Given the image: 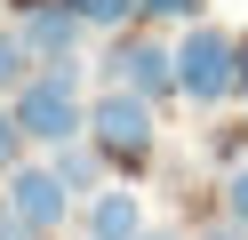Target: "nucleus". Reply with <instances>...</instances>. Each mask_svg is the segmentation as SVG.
<instances>
[{
	"label": "nucleus",
	"mask_w": 248,
	"mask_h": 240,
	"mask_svg": "<svg viewBox=\"0 0 248 240\" xmlns=\"http://www.w3.org/2000/svg\"><path fill=\"white\" fill-rule=\"evenodd\" d=\"M0 168H8V176L24 168V128H16V104H0Z\"/></svg>",
	"instance_id": "11"
},
{
	"label": "nucleus",
	"mask_w": 248,
	"mask_h": 240,
	"mask_svg": "<svg viewBox=\"0 0 248 240\" xmlns=\"http://www.w3.org/2000/svg\"><path fill=\"white\" fill-rule=\"evenodd\" d=\"M0 208H8L16 224H32V232H56V224H64V208H72V192H64V176H56V168H16Z\"/></svg>",
	"instance_id": "5"
},
{
	"label": "nucleus",
	"mask_w": 248,
	"mask_h": 240,
	"mask_svg": "<svg viewBox=\"0 0 248 240\" xmlns=\"http://www.w3.org/2000/svg\"><path fill=\"white\" fill-rule=\"evenodd\" d=\"M224 208H232V224H240V232H248V160H240V168H232V184H224Z\"/></svg>",
	"instance_id": "12"
},
{
	"label": "nucleus",
	"mask_w": 248,
	"mask_h": 240,
	"mask_svg": "<svg viewBox=\"0 0 248 240\" xmlns=\"http://www.w3.org/2000/svg\"><path fill=\"white\" fill-rule=\"evenodd\" d=\"M248 80V48L232 40L224 24H192L176 48V88L192 96V104H224L232 88Z\"/></svg>",
	"instance_id": "2"
},
{
	"label": "nucleus",
	"mask_w": 248,
	"mask_h": 240,
	"mask_svg": "<svg viewBox=\"0 0 248 240\" xmlns=\"http://www.w3.org/2000/svg\"><path fill=\"white\" fill-rule=\"evenodd\" d=\"M16 40L32 48L40 64H72V40H80V16H72V0H32V8L16 16Z\"/></svg>",
	"instance_id": "6"
},
{
	"label": "nucleus",
	"mask_w": 248,
	"mask_h": 240,
	"mask_svg": "<svg viewBox=\"0 0 248 240\" xmlns=\"http://www.w3.org/2000/svg\"><path fill=\"white\" fill-rule=\"evenodd\" d=\"M0 240H40V232H32V224H16L8 208H0Z\"/></svg>",
	"instance_id": "14"
},
{
	"label": "nucleus",
	"mask_w": 248,
	"mask_h": 240,
	"mask_svg": "<svg viewBox=\"0 0 248 240\" xmlns=\"http://www.w3.org/2000/svg\"><path fill=\"white\" fill-rule=\"evenodd\" d=\"M240 96H248V80H240Z\"/></svg>",
	"instance_id": "17"
},
{
	"label": "nucleus",
	"mask_w": 248,
	"mask_h": 240,
	"mask_svg": "<svg viewBox=\"0 0 248 240\" xmlns=\"http://www.w3.org/2000/svg\"><path fill=\"white\" fill-rule=\"evenodd\" d=\"M136 8H144V0H72V16H80V24H128Z\"/></svg>",
	"instance_id": "10"
},
{
	"label": "nucleus",
	"mask_w": 248,
	"mask_h": 240,
	"mask_svg": "<svg viewBox=\"0 0 248 240\" xmlns=\"http://www.w3.org/2000/svg\"><path fill=\"white\" fill-rule=\"evenodd\" d=\"M144 240H184V232H144Z\"/></svg>",
	"instance_id": "16"
},
{
	"label": "nucleus",
	"mask_w": 248,
	"mask_h": 240,
	"mask_svg": "<svg viewBox=\"0 0 248 240\" xmlns=\"http://www.w3.org/2000/svg\"><path fill=\"white\" fill-rule=\"evenodd\" d=\"M16 104V128L24 144H48V152H64V144L88 136V104H80V64H56V72H32V88L8 96Z\"/></svg>",
	"instance_id": "1"
},
{
	"label": "nucleus",
	"mask_w": 248,
	"mask_h": 240,
	"mask_svg": "<svg viewBox=\"0 0 248 240\" xmlns=\"http://www.w3.org/2000/svg\"><path fill=\"white\" fill-rule=\"evenodd\" d=\"M104 88H128V96H184L176 88V48H160L152 32H128V40H112V56H104Z\"/></svg>",
	"instance_id": "4"
},
{
	"label": "nucleus",
	"mask_w": 248,
	"mask_h": 240,
	"mask_svg": "<svg viewBox=\"0 0 248 240\" xmlns=\"http://www.w3.org/2000/svg\"><path fill=\"white\" fill-rule=\"evenodd\" d=\"M144 16H168V24H200V0H144Z\"/></svg>",
	"instance_id": "13"
},
{
	"label": "nucleus",
	"mask_w": 248,
	"mask_h": 240,
	"mask_svg": "<svg viewBox=\"0 0 248 240\" xmlns=\"http://www.w3.org/2000/svg\"><path fill=\"white\" fill-rule=\"evenodd\" d=\"M88 144H96L112 168H136V160L152 152V104L128 88H104L96 104H88Z\"/></svg>",
	"instance_id": "3"
},
{
	"label": "nucleus",
	"mask_w": 248,
	"mask_h": 240,
	"mask_svg": "<svg viewBox=\"0 0 248 240\" xmlns=\"http://www.w3.org/2000/svg\"><path fill=\"white\" fill-rule=\"evenodd\" d=\"M48 168L56 176H64V192H72V200H80V192H88V200H96V176H104V152H96V144H64V152H48Z\"/></svg>",
	"instance_id": "8"
},
{
	"label": "nucleus",
	"mask_w": 248,
	"mask_h": 240,
	"mask_svg": "<svg viewBox=\"0 0 248 240\" xmlns=\"http://www.w3.org/2000/svg\"><path fill=\"white\" fill-rule=\"evenodd\" d=\"M24 64H40V56L16 40V32H0V88H8V96H24V88H32V72H24Z\"/></svg>",
	"instance_id": "9"
},
{
	"label": "nucleus",
	"mask_w": 248,
	"mask_h": 240,
	"mask_svg": "<svg viewBox=\"0 0 248 240\" xmlns=\"http://www.w3.org/2000/svg\"><path fill=\"white\" fill-rule=\"evenodd\" d=\"M200 240H248V232H240V224H208Z\"/></svg>",
	"instance_id": "15"
},
{
	"label": "nucleus",
	"mask_w": 248,
	"mask_h": 240,
	"mask_svg": "<svg viewBox=\"0 0 248 240\" xmlns=\"http://www.w3.org/2000/svg\"><path fill=\"white\" fill-rule=\"evenodd\" d=\"M88 240H144V208H136V192H96L88 200Z\"/></svg>",
	"instance_id": "7"
}]
</instances>
